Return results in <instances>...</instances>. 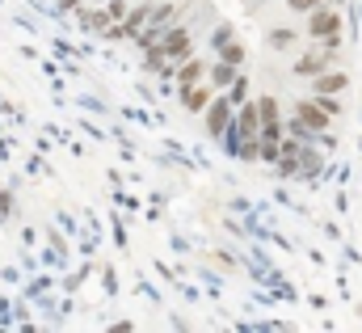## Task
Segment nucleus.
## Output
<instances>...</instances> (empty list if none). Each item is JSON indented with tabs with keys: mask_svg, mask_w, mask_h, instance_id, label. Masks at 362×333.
<instances>
[{
	"mask_svg": "<svg viewBox=\"0 0 362 333\" xmlns=\"http://www.w3.org/2000/svg\"><path fill=\"white\" fill-rule=\"evenodd\" d=\"M337 47H341V43H337V34H333V38H325L316 51H308V55H299V60H295V72H299V77H320V72L333 64Z\"/></svg>",
	"mask_w": 362,
	"mask_h": 333,
	"instance_id": "nucleus-1",
	"label": "nucleus"
},
{
	"mask_svg": "<svg viewBox=\"0 0 362 333\" xmlns=\"http://www.w3.org/2000/svg\"><path fill=\"white\" fill-rule=\"evenodd\" d=\"M337 30H341V13L337 9H329V4L312 9V17H308V34L312 38H333Z\"/></svg>",
	"mask_w": 362,
	"mask_h": 333,
	"instance_id": "nucleus-2",
	"label": "nucleus"
},
{
	"mask_svg": "<svg viewBox=\"0 0 362 333\" xmlns=\"http://www.w3.org/2000/svg\"><path fill=\"white\" fill-rule=\"evenodd\" d=\"M160 47H165V60H169V64H181V60L194 55V43H189V30H185V26H173V30L160 38Z\"/></svg>",
	"mask_w": 362,
	"mask_h": 333,
	"instance_id": "nucleus-3",
	"label": "nucleus"
},
{
	"mask_svg": "<svg viewBox=\"0 0 362 333\" xmlns=\"http://www.w3.org/2000/svg\"><path fill=\"white\" fill-rule=\"evenodd\" d=\"M202 114H206V131H211V135H223V131L232 127V114H236V106H232V97H219V101H211Z\"/></svg>",
	"mask_w": 362,
	"mask_h": 333,
	"instance_id": "nucleus-4",
	"label": "nucleus"
},
{
	"mask_svg": "<svg viewBox=\"0 0 362 333\" xmlns=\"http://www.w3.org/2000/svg\"><path fill=\"white\" fill-rule=\"evenodd\" d=\"M232 127L240 131V140H257L262 135V110H257V101H240V110H236V118H232Z\"/></svg>",
	"mask_w": 362,
	"mask_h": 333,
	"instance_id": "nucleus-5",
	"label": "nucleus"
},
{
	"mask_svg": "<svg viewBox=\"0 0 362 333\" xmlns=\"http://www.w3.org/2000/svg\"><path fill=\"white\" fill-rule=\"evenodd\" d=\"M295 118H299L303 127H312V131H325L333 114H329V110H325V106L312 97V101H299V106H295Z\"/></svg>",
	"mask_w": 362,
	"mask_h": 333,
	"instance_id": "nucleus-6",
	"label": "nucleus"
},
{
	"mask_svg": "<svg viewBox=\"0 0 362 333\" xmlns=\"http://www.w3.org/2000/svg\"><path fill=\"white\" fill-rule=\"evenodd\" d=\"M181 101H185L189 114H202V110L211 106V89H206V84H185V89H181Z\"/></svg>",
	"mask_w": 362,
	"mask_h": 333,
	"instance_id": "nucleus-7",
	"label": "nucleus"
},
{
	"mask_svg": "<svg viewBox=\"0 0 362 333\" xmlns=\"http://www.w3.org/2000/svg\"><path fill=\"white\" fill-rule=\"evenodd\" d=\"M202 77H206V64H202V60H194V55H189V60H181L177 72H173V81H177L181 89H185V84H198Z\"/></svg>",
	"mask_w": 362,
	"mask_h": 333,
	"instance_id": "nucleus-8",
	"label": "nucleus"
},
{
	"mask_svg": "<svg viewBox=\"0 0 362 333\" xmlns=\"http://www.w3.org/2000/svg\"><path fill=\"white\" fill-rule=\"evenodd\" d=\"M148 13H152V4H135V9L122 17V30H127V38H135V34L148 26Z\"/></svg>",
	"mask_w": 362,
	"mask_h": 333,
	"instance_id": "nucleus-9",
	"label": "nucleus"
},
{
	"mask_svg": "<svg viewBox=\"0 0 362 333\" xmlns=\"http://www.w3.org/2000/svg\"><path fill=\"white\" fill-rule=\"evenodd\" d=\"M181 4H152V13H148V21L152 26H160V30H173V21H177Z\"/></svg>",
	"mask_w": 362,
	"mask_h": 333,
	"instance_id": "nucleus-10",
	"label": "nucleus"
},
{
	"mask_svg": "<svg viewBox=\"0 0 362 333\" xmlns=\"http://www.w3.org/2000/svg\"><path fill=\"white\" fill-rule=\"evenodd\" d=\"M346 84H350L346 72H320V77L312 81V89H316V93H341Z\"/></svg>",
	"mask_w": 362,
	"mask_h": 333,
	"instance_id": "nucleus-11",
	"label": "nucleus"
},
{
	"mask_svg": "<svg viewBox=\"0 0 362 333\" xmlns=\"http://www.w3.org/2000/svg\"><path fill=\"white\" fill-rule=\"evenodd\" d=\"M206 77H211V84H215V89H232V81H236V64L219 60L215 68H206Z\"/></svg>",
	"mask_w": 362,
	"mask_h": 333,
	"instance_id": "nucleus-12",
	"label": "nucleus"
},
{
	"mask_svg": "<svg viewBox=\"0 0 362 333\" xmlns=\"http://www.w3.org/2000/svg\"><path fill=\"white\" fill-rule=\"evenodd\" d=\"M270 47L274 51H291L295 47V30H270Z\"/></svg>",
	"mask_w": 362,
	"mask_h": 333,
	"instance_id": "nucleus-13",
	"label": "nucleus"
},
{
	"mask_svg": "<svg viewBox=\"0 0 362 333\" xmlns=\"http://www.w3.org/2000/svg\"><path fill=\"white\" fill-rule=\"evenodd\" d=\"M219 60H228V64H236V68H240V64H245V47L232 38L228 47H219Z\"/></svg>",
	"mask_w": 362,
	"mask_h": 333,
	"instance_id": "nucleus-14",
	"label": "nucleus"
},
{
	"mask_svg": "<svg viewBox=\"0 0 362 333\" xmlns=\"http://www.w3.org/2000/svg\"><path fill=\"white\" fill-rule=\"evenodd\" d=\"M257 110H262V123H278V118H282V114H278V97H262Z\"/></svg>",
	"mask_w": 362,
	"mask_h": 333,
	"instance_id": "nucleus-15",
	"label": "nucleus"
},
{
	"mask_svg": "<svg viewBox=\"0 0 362 333\" xmlns=\"http://www.w3.org/2000/svg\"><path fill=\"white\" fill-rule=\"evenodd\" d=\"M245 93H249V81H245V77H236V81H232V106H240V101H245Z\"/></svg>",
	"mask_w": 362,
	"mask_h": 333,
	"instance_id": "nucleus-16",
	"label": "nucleus"
},
{
	"mask_svg": "<svg viewBox=\"0 0 362 333\" xmlns=\"http://www.w3.org/2000/svg\"><path fill=\"white\" fill-rule=\"evenodd\" d=\"M105 13H110L114 21H122V17H127L131 9H127V0H110V9H105Z\"/></svg>",
	"mask_w": 362,
	"mask_h": 333,
	"instance_id": "nucleus-17",
	"label": "nucleus"
},
{
	"mask_svg": "<svg viewBox=\"0 0 362 333\" xmlns=\"http://www.w3.org/2000/svg\"><path fill=\"white\" fill-rule=\"evenodd\" d=\"M286 4H291L295 13H312V9H320L325 0H286Z\"/></svg>",
	"mask_w": 362,
	"mask_h": 333,
	"instance_id": "nucleus-18",
	"label": "nucleus"
},
{
	"mask_svg": "<svg viewBox=\"0 0 362 333\" xmlns=\"http://www.w3.org/2000/svg\"><path fill=\"white\" fill-rule=\"evenodd\" d=\"M211 43H215V51H219V47H228V43H232V30H228V26H219V30H215V38H211Z\"/></svg>",
	"mask_w": 362,
	"mask_h": 333,
	"instance_id": "nucleus-19",
	"label": "nucleus"
}]
</instances>
